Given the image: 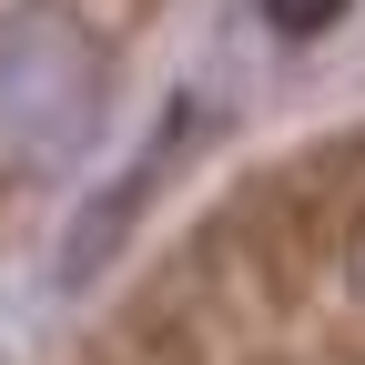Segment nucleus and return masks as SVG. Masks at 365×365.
I'll list each match as a JSON object with an SVG mask.
<instances>
[{
    "label": "nucleus",
    "mask_w": 365,
    "mask_h": 365,
    "mask_svg": "<svg viewBox=\"0 0 365 365\" xmlns=\"http://www.w3.org/2000/svg\"><path fill=\"white\" fill-rule=\"evenodd\" d=\"M345 11H355V0H264V21L284 31V41H325Z\"/></svg>",
    "instance_id": "nucleus-1"
},
{
    "label": "nucleus",
    "mask_w": 365,
    "mask_h": 365,
    "mask_svg": "<svg viewBox=\"0 0 365 365\" xmlns=\"http://www.w3.org/2000/svg\"><path fill=\"white\" fill-rule=\"evenodd\" d=\"M335 284H345V314H355V335H365V213L345 223V244H335Z\"/></svg>",
    "instance_id": "nucleus-2"
}]
</instances>
